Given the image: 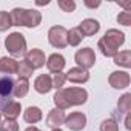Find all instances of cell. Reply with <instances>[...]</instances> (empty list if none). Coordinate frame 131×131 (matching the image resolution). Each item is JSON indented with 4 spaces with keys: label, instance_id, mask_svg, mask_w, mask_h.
Wrapping results in <instances>:
<instances>
[{
    "label": "cell",
    "instance_id": "cell-1",
    "mask_svg": "<svg viewBox=\"0 0 131 131\" xmlns=\"http://www.w3.org/2000/svg\"><path fill=\"white\" fill-rule=\"evenodd\" d=\"M56 108L65 111L71 106H77V105H83L88 100V93L83 88H77V86H71V88H62L57 90V93L52 97Z\"/></svg>",
    "mask_w": 131,
    "mask_h": 131
},
{
    "label": "cell",
    "instance_id": "cell-2",
    "mask_svg": "<svg viewBox=\"0 0 131 131\" xmlns=\"http://www.w3.org/2000/svg\"><path fill=\"white\" fill-rule=\"evenodd\" d=\"M125 43V34L119 29H108L103 37L99 40L97 46L105 57H114L119 52V48Z\"/></svg>",
    "mask_w": 131,
    "mask_h": 131
},
{
    "label": "cell",
    "instance_id": "cell-3",
    "mask_svg": "<svg viewBox=\"0 0 131 131\" xmlns=\"http://www.w3.org/2000/svg\"><path fill=\"white\" fill-rule=\"evenodd\" d=\"M13 26H26L36 28L42 22V14L36 9H25V8H14L11 13Z\"/></svg>",
    "mask_w": 131,
    "mask_h": 131
},
{
    "label": "cell",
    "instance_id": "cell-4",
    "mask_svg": "<svg viewBox=\"0 0 131 131\" xmlns=\"http://www.w3.org/2000/svg\"><path fill=\"white\" fill-rule=\"evenodd\" d=\"M5 46L8 52L14 57H22L26 54V40L20 32H11L5 39Z\"/></svg>",
    "mask_w": 131,
    "mask_h": 131
},
{
    "label": "cell",
    "instance_id": "cell-5",
    "mask_svg": "<svg viewBox=\"0 0 131 131\" xmlns=\"http://www.w3.org/2000/svg\"><path fill=\"white\" fill-rule=\"evenodd\" d=\"M48 42L51 43V46L59 48V49L68 46V31L59 25L51 26L48 31Z\"/></svg>",
    "mask_w": 131,
    "mask_h": 131
},
{
    "label": "cell",
    "instance_id": "cell-6",
    "mask_svg": "<svg viewBox=\"0 0 131 131\" xmlns=\"http://www.w3.org/2000/svg\"><path fill=\"white\" fill-rule=\"evenodd\" d=\"M74 60L76 63L79 65V68L82 70H90L94 67V63H96V54H94V49L91 48H82L76 52L74 56Z\"/></svg>",
    "mask_w": 131,
    "mask_h": 131
},
{
    "label": "cell",
    "instance_id": "cell-7",
    "mask_svg": "<svg viewBox=\"0 0 131 131\" xmlns=\"http://www.w3.org/2000/svg\"><path fill=\"white\" fill-rule=\"evenodd\" d=\"M25 62L29 65L32 70H39V68L43 67L45 62H46L45 52H43L42 49H39V48L29 49V51H26V54H25Z\"/></svg>",
    "mask_w": 131,
    "mask_h": 131
},
{
    "label": "cell",
    "instance_id": "cell-8",
    "mask_svg": "<svg viewBox=\"0 0 131 131\" xmlns=\"http://www.w3.org/2000/svg\"><path fill=\"white\" fill-rule=\"evenodd\" d=\"M108 83L116 90H125L129 86V74L126 71H114L108 77Z\"/></svg>",
    "mask_w": 131,
    "mask_h": 131
},
{
    "label": "cell",
    "instance_id": "cell-9",
    "mask_svg": "<svg viewBox=\"0 0 131 131\" xmlns=\"http://www.w3.org/2000/svg\"><path fill=\"white\" fill-rule=\"evenodd\" d=\"M13 90H14V80L9 76L0 77V102L5 105L11 102L9 99L13 97Z\"/></svg>",
    "mask_w": 131,
    "mask_h": 131
},
{
    "label": "cell",
    "instance_id": "cell-10",
    "mask_svg": "<svg viewBox=\"0 0 131 131\" xmlns=\"http://www.w3.org/2000/svg\"><path fill=\"white\" fill-rule=\"evenodd\" d=\"M65 125L73 131H80L86 125V116L83 113H71L65 119Z\"/></svg>",
    "mask_w": 131,
    "mask_h": 131
},
{
    "label": "cell",
    "instance_id": "cell-11",
    "mask_svg": "<svg viewBox=\"0 0 131 131\" xmlns=\"http://www.w3.org/2000/svg\"><path fill=\"white\" fill-rule=\"evenodd\" d=\"M77 29L80 31V34L83 37H91V36H94V34L99 32L100 23L97 20H94V19H85V20L80 22V25L77 26Z\"/></svg>",
    "mask_w": 131,
    "mask_h": 131
},
{
    "label": "cell",
    "instance_id": "cell-12",
    "mask_svg": "<svg viewBox=\"0 0 131 131\" xmlns=\"http://www.w3.org/2000/svg\"><path fill=\"white\" fill-rule=\"evenodd\" d=\"M65 119H67V116H65V111L59 110V108H54L49 111L48 117H46V126L49 128H59L60 125L65 123Z\"/></svg>",
    "mask_w": 131,
    "mask_h": 131
},
{
    "label": "cell",
    "instance_id": "cell-13",
    "mask_svg": "<svg viewBox=\"0 0 131 131\" xmlns=\"http://www.w3.org/2000/svg\"><path fill=\"white\" fill-rule=\"evenodd\" d=\"M46 68L51 71V73H62V70L65 68V57L62 54H51L48 59H46Z\"/></svg>",
    "mask_w": 131,
    "mask_h": 131
},
{
    "label": "cell",
    "instance_id": "cell-14",
    "mask_svg": "<svg viewBox=\"0 0 131 131\" xmlns=\"http://www.w3.org/2000/svg\"><path fill=\"white\" fill-rule=\"evenodd\" d=\"M67 80H70L73 83H85V82L90 80V73L86 70H82V68L76 67V68H71L67 73Z\"/></svg>",
    "mask_w": 131,
    "mask_h": 131
},
{
    "label": "cell",
    "instance_id": "cell-15",
    "mask_svg": "<svg viewBox=\"0 0 131 131\" xmlns=\"http://www.w3.org/2000/svg\"><path fill=\"white\" fill-rule=\"evenodd\" d=\"M34 90L40 94H48L52 90V80L51 76L48 74H40L36 80H34Z\"/></svg>",
    "mask_w": 131,
    "mask_h": 131
},
{
    "label": "cell",
    "instance_id": "cell-16",
    "mask_svg": "<svg viewBox=\"0 0 131 131\" xmlns=\"http://www.w3.org/2000/svg\"><path fill=\"white\" fill-rule=\"evenodd\" d=\"M19 62L13 57H2L0 59V73L5 74H17Z\"/></svg>",
    "mask_w": 131,
    "mask_h": 131
},
{
    "label": "cell",
    "instance_id": "cell-17",
    "mask_svg": "<svg viewBox=\"0 0 131 131\" xmlns=\"http://www.w3.org/2000/svg\"><path fill=\"white\" fill-rule=\"evenodd\" d=\"M20 111H22L20 103H19V102H14V100L8 102V103L3 106V114H5V117H6L8 120H16V119L20 116Z\"/></svg>",
    "mask_w": 131,
    "mask_h": 131
},
{
    "label": "cell",
    "instance_id": "cell-18",
    "mask_svg": "<svg viewBox=\"0 0 131 131\" xmlns=\"http://www.w3.org/2000/svg\"><path fill=\"white\" fill-rule=\"evenodd\" d=\"M42 117H43V114L39 106H28L23 111V119L26 123H37L42 120Z\"/></svg>",
    "mask_w": 131,
    "mask_h": 131
},
{
    "label": "cell",
    "instance_id": "cell-19",
    "mask_svg": "<svg viewBox=\"0 0 131 131\" xmlns=\"http://www.w3.org/2000/svg\"><path fill=\"white\" fill-rule=\"evenodd\" d=\"M29 91V82L28 79H19L17 82H14V90H13V96L16 97H25Z\"/></svg>",
    "mask_w": 131,
    "mask_h": 131
},
{
    "label": "cell",
    "instance_id": "cell-20",
    "mask_svg": "<svg viewBox=\"0 0 131 131\" xmlns=\"http://www.w3.org/2000/svg\"><path fill=\"white\" fill-rule=\"evenodd\" d=\"M114 63L123 68H131V51L125 49V51H119L114 56Z\"/></svg>",
    "mask_w": 131,
    "mask_h": 131
},
{
    "label": "cell",
    "instance_id": "cell-21",
    "mask_svg": "<svg viewBox=\"0 0 131 131\" xmlns=\"http://www.w3.org/2000/svg\"><path fill=\"white\" fill-rule=\"evenodd\" d=\"M83 39H85V37L80 34V31L77 29V26H76V28H71V29L68 31V45H71V46H79Z\"/></svg>",
    "mask_w": 131,
    "mask_h": 131
},
{
    "label": "cell",
    "instance_id": "cell-22",
    "mask_svg": "<svg viewBox=\"0 0 131 131\" xmlns=\"http://www.w3.org/2000/svg\"><path fill=\"white\" fill-rule=\"evenodd\" d=\"M117 108H119V111L123 113V114H128V113H129V110H131V94H129V93H125V94L119 99Z\"/></svg>",
    "mask_w": 131,
    "mask_h": 131
},
{
    "label": "cell",
    "instance_id": "cell-23",
    "mask_svg": "<svg viewBox=\"0 0 131 131\" xmlns=\"http://www.w3.org/2000/svg\"><path fill=\"white\" fill-rule=\"evenodd\" d=\"M34 70L29 67V65L23 60V62H19V67H17V74H19V79H29L32 76Z\"/></svg>",
    "mask_w": 131,
    "mask_h": 131
},
{
    "label": "cell",
    "instance_id": "cell-24",
    "mask_svg": "<svg viewBox=\"0 0 131 131\" xmlns=\"http://www.w3.org/2000/svg\"><path fill=\"white\" fill-rule=\"evenodd\" d=\"M13 26V22H11V14L6 13V11H0V32L6 31L8 28Z\"/></svg>",
    "mask_w": 131,
    "mask_h": 131
},
{
    "label": "cell",
    "instance_id": "cell-25",
    "mask_svg": "<svg viewBox=\"0 0 131 131\" xmlns=\"http://www.w3.org/2000/svg\"><path fill=\"white\" fill-rule=\"evenodd\" d=\"M51 80H52V88L62 90L63 83L67 82V73H56V74L51 77Z\"/></svg>",
    "mask_w": 131,
    "mask_h": 131
},
{
    "label": "cell",
    "instance_id": "cell-26",
    "mask_svg": "<svg viewBox=\"0 0 131 131\" xmlns=\"http://www.w3.org/2000/svg\"><path fill=\"white\" fill-rule=\"evenodd\" d=\"M57 5L65 13H73L76 9V2H74V0H59Z\"/></svg>",
    "mask_w": 131,
    "mask_h": 131
},
{
    "label": "cell",
    "instance_id": "cell-27",
    "mask_svg": "<svg viewBox=\"0 0 131 131\" xmlns=\"http://www.w3.org/2000/svg\"><path fill=\"white\" fill-rule=\"evenodd\" d=\"M100 131H119V125L114 119H106L100 123Z\"/></svg>",
    "mask_w": 131,
    "mask_h": 131
},
{
    "label": "cell",
    "instance_id": "cell-28",
    "mask_svg": "<svg viewBox=\"0 0 131 131\" xmlns=\"http://www.w3.org/2000/svg\"><path fill=\"white\" fill-rule=\"evenodd\" d=\"M0 131H19V123L16 120H3L0 123Z\"/></svg>",
    "mask_w": 131,
    "mask_h": 131
},
{
    "label": "cell",
    "instance_id": "cell-29",
    "mask_svg": "<svg viewBox=\"0 0 131 131\" xmlns=\"http://www.w3.org/2000/svg\"><path fill=\"white\" fill-rule=\"evenodd\" d=\"M117 22L123 26H129L131 25V13L126 9V11H122L119 16H117Z\"/></svg>",
    "mask_w": 131,
    "mask_h": 131
},
{
    "label": "cell",
    "instance_id": "cell-30",
    "mask_svg": "<svg viewBox=\"0 0 131 131\" xmlns=\"http://www.w3.org/2000/svg\"><path fill=\"white\" fill-rule=\"evenodd\" d=\"M125 128H126V129H131V116H129V113H128L126 117H125Z\"/></svg>",
    "mask_w": 131,
    "mask_h": 131
},
{
    "label": "cell",
    "instance_id": "cell-31",
    "mask_svg": "<svg viewBox=\"0 0 131 131\" xmlns=\"http://www.w3.org/2000/svg\"><path fill=\"white\" fill-rule=\"evenodd\" d=\"M85 5L88 6V8H97V6H100V2H88V0H86V2H85Z\"/></svg>",
    "mask_w": 131,
    "mask_h": 131
},
{
    "label": "cell",
    "instance_id": "cell-32",
    "mask_svg": "<svg viewBox=\"0 0 131 131\" xmlns=\"http://www.w3.org/2000/svg\"><path fill=\"white\" fill-rule=\"evenodd\" d=\"M25 131H40V129H39L37 126H28V128H26Z\"/></svg>",
    "mask_w": 131,
    "mask_h": 131
},
{
    "label": "cell",
    "instance_id": "cell-33",
    "mask_svg": "<svg viewBox=\"0 0 131 131\" xmlns=\"http://www.w3.org/2000/svg\"><path fill=\"white\" fill-rule=\"evenodd\" d=\"M51 131H62L60 128H54V129H51Z\"/></svg>",
    "mask_w": 131,
    "mask_h": 131
},
{
    "label": "cell",
    "instance_id": "cell-34",
    "mask_svg": "<svg viewBox=\"0 0 131 131\" xmlns=\"http://www.w3.org/2000/svg\"><path fill=\"white\" fill-rule=\"evenodd\" d=\"M0 123H2V116H0Z\"/></svg>",
    "mask_w": 131,
    "mask_h": 131
}]
</instances>
